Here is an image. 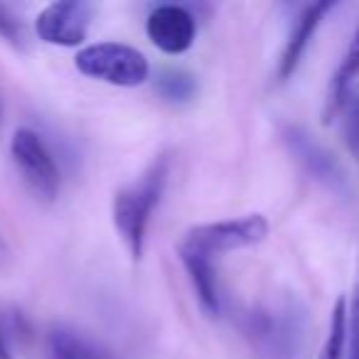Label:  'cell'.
Returning <instances> with one entry per match:
<instances>
[{
	"mask_svg": "<svg viewBox=\"0 0 359 359\" xmlns=\"http://www.w3.org/2000/svg\"><path fill=\"white\" fill-rule=\"evenodd\" d=\"M269 234L264 215H246L239 219H222L197 224L177 241V259L190 276L202 310L207 315L222 313V293L217 280V259L229 251L261 244Z\"/></svg>",
	"mask_w": 359,
	"mask_h": 359,
	"instance_id": "6da1fadb",
	"label": "cell"
},
{
	"mask_svg": "<svg viewBox=\"0 0 359 359\" xmlns=\"http://www.w3.org/2000/svg\"><path fill=\"white\" fill-rule=\"evenodd\" d=\"M168 175L170 158L158 155L133 182L116 190L114 202H111V219L133 261H140L145 251V234H148L153 212L168 185Z\"/></svg>",
	"mask_w": 359,
	"mask_h": 359,
	"instance_id": "7a4b0ae2",
	"label": "cell"
},
{
	"mask_svg": "<svg viewBox=\"0 0 359 359\" xmlns=\"http://www.w3.org/2000/svg\"><path fill=\"white\" fill-rule=\"evenodd\" d=\"M76 69L84 76L111 86H140L148 81L150 65L140 50L121 42H96L76 52Z\"/></svg>",
	"mask_w": 359,
	"mask_h": 359,
	"instance_id": "3957f363",
	"label": "cell"
},
{
	"mask_svg": "<svg viewBox=\"0 0 359 359\" xmlns=\"http://www.w3.org/2000/svg\"><path fill=\"white\" fill-rule=\"evenodd\" d=\"M11 158L27 190L42 202H55L62 190V172L52 150L37 130L18 128L11 138Z\"/></svg>",
	"mask_w": 359,
	"mask_h": 359,
	"instance_id": "277c9868",
	"label": "cell"
},
{
	"mask_svg": "<svg viewBox=\"0 0 359 359\" xmlns=\"http://www.w3.org/2000/svg\"><path fill=\"white\" fill-rule=\"evenodd\" d=\"M239 325L266 359H293L298 354L303 327L295 310L256 308L241 315Z\"/></svg>",
	"mask_w": 359,
	"mask_h": 359,
	"instance_id": "5b68a950",
	"label": "cell"
},
{
	"mask_svg": "<svg viewBox=\"0 0 359 359\" xmlns=\"http://www.w3.org/2000/svg\"><path fill=\"white\" fill-rule=\"evenodd\" d=\"M283 143L288 148V153L298 160V165L315 182L332 190L334 195H349V177L344 172V168L323 143L315 140V135H310L300 126H285Z\"/></svg>",
	"mask_w": 359,
	"mask_h": 359,
	"instance_id": "8992f818",
	"label": "cell"
},
{
	"mask_svg": "<svg viewBox=\"0 0 359 359\" xmlns=\"http://www.w3.org/2000/svg\"><path fill=\"white\" fill-rule=\"evenodd\" d=\"M91 22V6L81 0L50 3L37 15L35 32L42 42L57 47H76L86 40Z\"/></svg>",
	"mask_w": 359,
	"mask_h": 359,
	"instance_id": "52a82bcc",
	"label": "cell"
},
{
	"mask_svg": "<svg viewBox=\"0 0 359 359\" xmlns=\"http://www.w3.org/2000/svg\"><path fill=\"white\" fill-rule=\"evenodd\" d=\"M145 35L165 55H182L195 45L197 20L182 6H158L145 20Z\"/></svg>",
	"mask_w": 359,
	"mask_h": 359,
	"instance_id": "ba28073f",
	"label": "cell"
},
{
	"mask_svg": "<svg viewBox=\"0 0 359 359\" xmlns=\"http://www.w3.org/2000/svg\"><path fill=\"white\" fill-rule=\"evenodd\" d=\"M334 8V3H313V6H305L300 11V15L295 18L293 30H290L285 47L280 52V62H278V81H288L295 74L298 65L303 62L308 45L313 40L315 30L320 27V22L325 20L330 11Z\"/></svg>",
	"mask_w": 359,
	"mask_h": 359,
	"instance_id": "9c48e42d",
	"label": "cell"
},
{
	"mask_svg": "<svg viewBox=\"0 0 359 359\" xmlns=\"http://www.w3.org/2000/svg\"><path fill=\"white\" fill-rule=\"evenodd\" d=\"M47 359H111V354L74 330L55 327L47 334Z\"/></svg>",
	"mask_w": 359,
	"mask_h": 359,
	"instance_id": "30bf717a",
	"label": "cell"
},
{
	"mask_svg": "<svg viewBox=\"0 0 359 359\" xmlns=\"http://www.w3.org/2000/svg\"><path fill=\"white\" fill-rule=\"evenodd\" d=\"M359 76V25L357 30H354L352 35V42H349L347 52H344L342 62H339L337 72H334L332 76V84H330V99H327V118L332 114H337L339 106L344 104V99H347L352 91H349V86H352V81Z\"/></svg>",
	"mask_w": 359,
	"mask_h": 359,
	"instance_id": "8fae6325",
	"label": "cell"
},
{
	"mask_svg": "<svg viewBox=\"0 0 359 359\" xmlns=\"http://www.w3.org/2000/svg\"><path fill=\"white\" fill-rule=\"evenodd\" d=\"M155 91L163 96L168 104H190L197 96V79L187 72L168 69L155 76Z\"/></svg>",
	"mask_w": 359,
	"mask_h": 359,
	"instance_id": "7c38bea8",
	"label": "cell"
},
{
	"mask_svg": "<svg viewBox=\"0 0 359 359\" xmlns=\"http://www.w3.org/2000/svg\"><path fill=\"white\" fill-rule=\"evenodd\" d=\"M347 330H349V315L344 300H337L332 308V318H330V332L323 344L320 359H342L344 344H347Z\"/></svg>",
	"mask_w": 359,
	"mask_h": 359,
	"instance_id": "4fadbf2b",
	"label": "cell"
},
{
	"mask_svg": "<svg viewBox=\"0 0 359 359\" xmlns=\"http://www.w3.org/2000/svg\"><path fill=\"white\" fill-rule=\"evenodd\" d=\"M25 318L15 310H0V359H15V344L25 334Z\"/></svg>",
	"mask_w": 359,
	"mask_h": 359,
	"instance_id": "5bb4252c",
	"label": "cell"
},
{
	"mask_svg": "<svg viewBox=\"0 0 359 359\" xmlns=\"http://www.w3.org/2000/svg\"><path fill=\"white\" fill-rule=\"evenodd\" d=\"M339 116H342L344 143L359 163V94H349L344 99V104L339 106Z\"/></svg>",
	"mask_w": 359,
	"mask_h": 359,
	"instance_id": "9a60e30c",
	"label": "cell"
},
{
	"mask_svg": "<svg viewBox=\"0 0 359 359\" xmlns=\"http://www.w3.org/2000/svg\"><path fill=\"white\" fill-rule=\"evenodd\" d=\"M0 37L11 42L13 47H20V50L25 47V27L20 18L6 6H0Z\"/></svg>",
	"mask_w": 359,
	"mask_h": 359,
	"instance_id": "2e32d148",
	"label": "cell"
},
{
	"mask_svg": "<svg viewBox=\"0 0 359 359\" xmlns=\"http://www.w3.org/2000/svg\"><path fill=\"white\" fill-rule=\"evenodd\" d=\"M347 339H349V359H357L359 357V280H357V290H354L352 313H349Z\"/></svg>",
	"mask_w": 359,
	"mask_h": 359,
	"instance_id": "e0dca14e",
	"label": "cell"
},
{
	"mask_svg": "<svg viewBox=\"0 0 359 359\" xmlns=\"http://www.w3.org/2000/svg\"><path fill=\"white\" fill-rule=\"evenodd\" d=\"M8 256H11V251H8L6 239H3V236H0V266L6 264V261H8Z\"/></svg>",
	"mask_w": 359,
	"mask_h": 359,
	"instance_id": "ac0fdd59",
	"label": "cell"
},
{
	"mask_svg": "<svg viewBox=\"0 0 359 359\" xmlns=\"http://www.w3.org/2000/svg\"><path fill=\"white\" fill-rule=\"evenodd\" d=\"M0 123H3V101H0Z\"/></svg>",
	"mask_w": 359,
	"mask_h": 359,
	"instance_id": "d6986e66",
	"label": "cell"
},
{
	"mask_svg": "<svg viewBox=\"0 0 359 359\" xmlns=\"http://www.w3.org/2000/svg\"><path fill=\"white\" fill-rule=\"evenodd\" d=\"M357 359H359V357H357Z\"/></svg>",
	"mask_w": 359,
	"mask_h": 359,
	"instance_id": "ffe728a7",
	"label": "cell"
}]
</instances>
